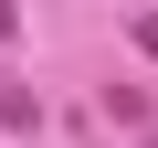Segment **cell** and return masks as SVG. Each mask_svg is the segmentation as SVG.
Returning <instances> with one entry per match:
<instances>
[{"label":"cell","mask_w":158,"mask_h":148,"mask_svg":"<svg viewBox=\"0 0 158 148\" xmlns=\"http://www.w3.org/2000/svg\"><path fill=\"white\" fill-rule=\"evenodd\" d=\"M127 42H137V53L158 63V11H127Z\"/></svg>","instance_id":"3"},{"label":"cell","mask_w":158,"mask_h":148,"mask_svg":"<svg viewBox=\"0 0 158 148\" xmlns=\"http://www.w3.org/2000/svg\"><path fill=\"white\" fill-rule=\"evenodd\" d=\"M95 116H106V127H137V137H148V127H158V95H148V85H106V95H95Z\"/></svg>","instance_id":"1"},{"label":"cell","mask_w":158,"mask_h":148,"mask_svg":"<svg viewBox=\"0 0 158 148\" xmlns=\"http://www.w3.org/2000/svg\"><path fill=\"white\" fill-rule=\"evenodd\" d=\"M0 127H42V95L21 85V74H0Z\"/></svg>","instance_id":"2"},{"label":"cell","mask_w":158,"mask_h":148,"mask_svg":"<svg viewBox=\"0 0 158 148\" xmlns=\"http://www.w3.org/2000/svg\"><path fill=\"white\" fill-rule=\"evenodd\" d=\"M0 42H21V0H0Z\"/></svg>","instance_id":"4"},{"label":"cell","mask_w":158,"mask_h":148,"mask_svg":"<svg viewBox=\"0 0 158 148\" xmlns=\"http://www.w3.org/2000/svg\"><path fill=\"white\" fill-rule=\"evenodd\" d=\"M148 148H158V127H148Z\"/></svg>","instance_id":"5"}]
</instances>
